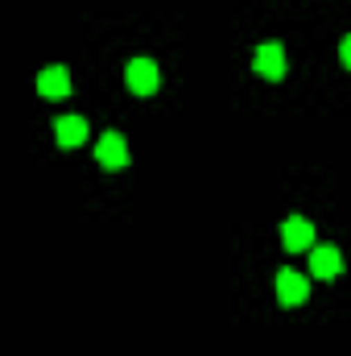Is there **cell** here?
<instances>
[{
  "instance_id": "6da1fadb",
  "label": "cell",
  "mask_w": 351,
  "mask_h": 356,
  "mask_svg": "<svg viewBox=\"0 0 351 356\" xmlns=\"http://www.w3.org/2000/svg\"><path fill=\"white\" fill-rule=\"evenodd\" d=\"M95 158H99V166H108V170H124V166H128V141H124L116 129H108V133L99 137V145H95Z\"/></svg>"
},
{
  "instance_id": "7a4b0ae2",
  "label": "cell",
  "mask_w": 351,
  "mask_h": 356,
  "mask_svg": "<svg viewBox=\"0 0 351 356\" xmlns=\"http://www.w3.org/2000/svg\"><path fill=\"white\" fill-rule=\"evenodd\" d=\"M124 83L137 91V95H153L157 91V63L153 58H132L124 67Z\"/></svg>"
},
{
  "instance_id": "3957f363",
  "label": "cell",
  "mask_w": 351,
  "mask_h": 356,
  "mask_svg": "<svg viewBox=\"0 0 351 356\" xmlns=\"http://www.w3.org/2000/svg\"><path fill=\"white\" fill-rule=\"evenodd\" d=\"M339 273H343V253H339L335 245H314V249H310V277L331 282V277H339Z\"/></svg>"
},
{
  "instance_id": "277c9868",
  "label": "cell",
  "mask_w": 351,
  "mask_h": 356,
  "mask_svg": "<svg viewBox=\"0 0 351 356\" xmlns=\"http://www.w3.org/2000/svg\"><path fill=\"white\" fill-rule=\"evenodd\" d=\"M306 294H310V277H302L298 269H277V298L285 307L306 302Z\"/></svg>"
},
{
  "instance_id": "5b68a950",
  "label": "cell",
  "mask_w": 351,
  "mask_h": 356,
  "mask_svg": "<svg viewBox=\"0 0 351 356\" xmlns=\"http://www.w3.org/2000/svg\"><path fill=\"white\" fill-rule=\"evenodd\" d=\"M252 67H257V75H264V79L277 83V79L285 75V46H281V42H261Z\"/></svg>"
},
{
  "instance_id": "8992f818",
  "label": "cell",
  "mask_w": 351,
  "mask_h": 356,
  "mask_svg": "<svg viewBox=\"0 0 351 356\" xmlns=\"http://www.w3.org/2000/svg\"><path fill=\"white\" fill-rule=\"evenodd\" d=\"M281 241H285L289 253H298V249H314V224L302 220V216H289V220L281 224Z\"/></svg>"
},
{
  "instance_id": "52a82bcc",
  "label": "cell",
  "mask_w": 351,
  "mask_h": 356,
  "mask_svg": "<svg viewBox=\"0 0 351 356\" xmlns=\"http://www.w3.org/2000/svg\"><path fill=\"white\" fill-rule=\"evenodd\" d=\"M37 95H46V99L71 95V71H67V67H46V71L37 75Z\"/></svg>"
},
{
  "instance_id": "ba28073f",
  "label": "cell",
  "mask_w": 351,
  "mask_h": 356,
  "mask_svg": "<svg viewBox=\"0 0 351 356\" xmlns=\"http://www.w3.org/2000/svg\"><path fill=\"white\" fill-rule=\"evenodd\" d=\"M54 133H58V145L62 149H75L87 141V120L83 116H58L54 120Z\"/></svg>"
},
{
  "instance_id": "9c48e42d",
  "label": "cell",
  "mask_w": 351,
  "mask_h": 356,
  "mask_svg": "<svg viewBox=\"0 0 351 356\" xmlns=\"http://www.w3.org/2000/svg\"><path fill=\"white\" fill-rule=\"evenodd\" d=\"M339 58H343V67L351 71V33L343 38V42H339Z\"/></svg>"
}]
</instances>
